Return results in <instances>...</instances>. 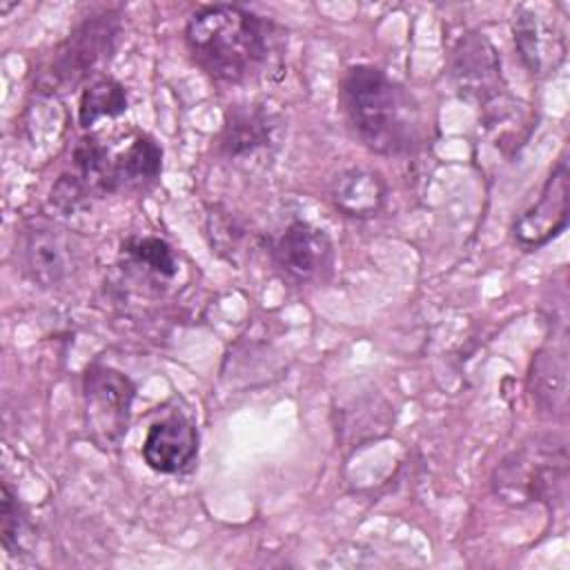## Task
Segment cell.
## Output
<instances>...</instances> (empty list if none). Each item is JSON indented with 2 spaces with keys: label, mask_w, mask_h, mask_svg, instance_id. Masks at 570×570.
<instances>
[{
  "label": "cell",
  "mask_w": 570,
  "mask_h": 570,
  "mask_svg": "<svg viewBox=\"0 0 570 570\" xmlns=\"http://www.w3.org/2000/svg\"><path fill=\"white\" fill-rule=\"evenodd\" d=\"M22 265L38 285H60L71 267V245L58 229L31 227L22 238Z\"/></svg>",
  "instance_id": "7c38bea8"
},
{
  "label": "cell",
  "mask_w": 570,
  "mask_h": 570,
  "mask_svg": "<svg viewBox=\"0 0 570 570\" xmlns=\"http://www.w3.org/2000/svg\"><path fill=\"white\" fill-rule=\"evenodd\" d=\"M274 261L296 285L323 281L334 265L330 236L305 220H292L274 240Z\"/></svg>",
  "instance_id": "ba28073f"
},
{
  "label": "cell",
  "mask_w": 570,
  "mask_h": 570,
  "mask_svg": "<svg viewBox=\"0 0 570 570\" xmlns=\"http://www.w3.org/2000/svg\"><path fill=\"white\" fill-rule=\"evenodd\" d=\"M568 160L561 158L546 180L537 200L514 223V238L532 249L546 245L568 223Z\"/></svg>",
  "instance_id": "9c48e42d"
},
{
  "label": "cell",
  "mask_w": 570,
  "mask_h": 570,
  "mask_svg": "<svg viewBox=\"0 0 570 570\" xmlns=\"http://www.w3.org/2000/svg\"><path fill=\"white\" fill-rule=\"evenodd\" d=\"M514 42L532 73H543L546 69H554L557 62L563 58V36L554 27L539 18L534 11L519 7L514 11Z\"/></svg>",
  "instance_id": "4fadbf2b"
},
{
  "label": "cell",
  "mask_w": 570,
  "mask_h": 570,
  "mask_svg": "<svg viewBox=\"0 0 570 570\" xmlns=\"http://www.w3.org/2000/svg\"><path fill=\"white\" fill-rule=\"evenodd\" d=\"M198 452L196 425L183 414L171 412L151 423L142 443L145 463L160 474L185 472Z\"/></svg>",
  "instance_id": "30bf717a"
},
{
  "label": "cell",
  "mask_w": 570,
  "mask_h": 570,
  "mask_svg": "<svg viewBox=\"0 0 570 570\" xmlns=\"http://www.w3.org/2000/svg\"><path fill=\"white\" fill-rule=\"evenodd\" d=\"M120 256L125 265L136 269L138 274L154 278H171L178 272L176 256L171 247L156 236H131L122 243Z\"/></svg>",
  "instance_id": "2e32d148"
},
{
  "label": "cell",
  "mask_w": 570,
  "mask_h": 570,
  "mask_svg": "<svg viewBox=\"0 0 570 570\" xmlns=\"http://www.w3.org/2000/svg\"><path fill=\"white\" fill-rule=\"evenodd\" d=\"M568 350H566V332L550 336V341L541 347V352L532 361L530 372V390L534 401L543 410H566V363Z\"/></svg>",
  "instance_id": "5bb4252c"
},
{
  "label": "cell",
  "mask_w": 570,
  "mask_h": 570,
  "mask_svg": "<svg viewBox=\"0 0 570 570\" xmlns=\"http://www.w3.org/2000/svg\"><path fill=\"white\" fill-rule=\"evenodd\" d=\"M330 198L341 214L367 218L374 216L385 200V180L372 169L352 167L334 178Z\"/></svg>",
  "instance_id": "9a60e30c"
},
{
  "label": "cell",
  "mask_w": 570,
  "mask_h": 570,
  "mask_svg": "<svg viewBox=\"0 0 570 570\" xmlns=\"http://www.w3.org/2000/svg\"><path fill=\"white\" fill-rule=\"evenodd\" d=\"M0 539H2V548L9 554L24 552L33 539L29 519L22 512V505L18 503L16 494L7 483H2V499H0Z\"/></svg>",
  "instance_id": "ac0fdd59"
},
{
  "label": "cell",
  "mask_w": 570,
  "mask_h": 570,
  "mask_svg": "<svg viewBox=\"0 0 570 570\" xmlns=\"http://www.w3.org/2000/svg\"><path fill=\"white\" fill-rule=\"evenodd\" d=\"M338 98L354 136L376 154H412L430 136L419 100L379 67H350L341 80Z\"/></svg>",
  "instance_id": "6da1fadb"
},
{
  "label": "cell",
  "mask_w": 570,
  "mask_h": 570,
  "mask_svg": "<svg viewBox=\"0 0 570 570\" xmlns=\"http://www.w3.org/2000/svg\"><path fill=\"white\" fill-rule=\"evenodd\" d=\"M185 42L200 69L236 85L261 78L278 51L276 27L238 4L200 7L187 20Z\"/></svg>",
  "instance_id": "7a4b0ae2"
},
{
  "label": "cell",
  "mask_w": 570,
  "mask_h": 570,
  "mask_svg": "<svg viewBox=\"0 0 570 570\" xmlns=\"http://www.w3.org/2000/svg\"><path fill=\"white\" fill-rule=\"evenodd\" d=\"M127 111L125 87L114 78H100L85 87L78 102V122L89 129L102 118H116Z\"/></svg>",
  "instance_id": "e0dca14e"
},
{
  "label": "cell",
  "mask_w": 570,
  "mask_h": 570,
  "mask_svg": "<svg viewBox=\"0 0 570 570\" xmlns=\"http://www.w3.org/2000/svg\"><path fill=\"white\" fill-rule=\"evenodd\" d=\"M120 20L116 13H100L85 20L53 51L51 60L38 76V89L45 94H65L85 80L114 51Z\"/></svg>",
  "instance_id": "5b68a950"
},
{
  "label": "cell",
  "mask_w": 570,
  "mask_h": 570,
  "mask_svg": "<svg viewBox=\"0 0 570 570\" xmlns=\"http://www.w3.org/2000/svg\"><path fill=\"white\" fill-rule=\"evenodd\" d=\"M278 122L261 105H238L227 111L220 131V151L229 160H245L265 151L276 138Z\"/></svg>",
  "instance_id": "8fae6325"
},
{
  "label": "cell",
  "mask_w": 570,
  "mask_h": 570,
  "mask_svg": "<svg viewBox=\"0 0 570 570\" xmlns=\"http://www.w3.org/2000/svg\"><path fill=\"white\" fill-rule=\"evenodd\" d=\"M85 421L91 439L100 448H118L127 434L134 383L118 370L91 363L82 376Z\"/></svg>",
  "instance_id": "8992f818"
},
{
  "label": "cell",
  "mask_w": 570,
  "mask_h": 570,
  "mask_svg": "<svg viewBox=\"0 0 570 570\" xmlns=\"http://www.w3.org/2000/svg\"><path fill=\"white\" fill-rule=\"evenodd\" d=\"M452 80L465 100L485 109L494 102L501 105L505 96L499 53L481 33H468L456 42L452 51Z\"/></svg>",
  "instance_id": "52a82bcc"
},
{
  "label": "cell",
  "mask_w": 570,
  "mask_h": 570,
  "mask_svg": "<svg viewBox=\"0 0 570 570\" xmlns=\"http://www.w3.org/2000/svg\"><path fill=\"white\" fill-rule=\"evenodd\" d=\"M71 167L73 171L62 176L87 203L89 196H107L154 183L163 167V149L140 131H134L120 145L85 136L71 151Z\"/></svg>",
  "instance_id": "3957f363"
},
{
  "label": "cell",
  "mask_w": 570,
  "mask_h": 570,
  "mask_svg": "<svg viewBox=\"0 0 570 570\" xmlns=\"http://www.w3.org/2000/svg\"><path fill=\"white\" fill-rule=\"evenodd\" d=\"M566 483L568 448L557 434L537 436L512 450L492 474L494 494L510 505L561 501Z\"/></svg>",
  "instance_id": "277c9868"
}]
</instances>
